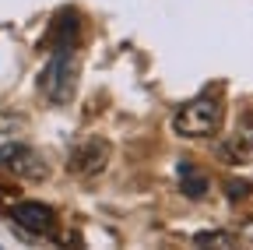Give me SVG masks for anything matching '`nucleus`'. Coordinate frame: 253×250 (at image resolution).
<instances>
[{
	"instance_id": "nucleus-7",
	"label": "nucleus",
	"mask_w": 253,
	"mask_h": 250,
	"mask_svg": "<svg viewBox=\"0 0 253 250\" xmlns=\"http://www.w3.org/2000/svg\"><path fill=\"white\" fill-rule=\"evenodd\" d=\"M197 243H229V236L225 233H201Z\"/></svg>"
},
{
	"instance_id": "nucleus-4",
	"label": "nucleus",
	"mask_w": 253,
	"mask_h": 250,
	"mask_svg": "<svg viewBox=\"0 0 253 250\" xmlns=\"http://www.w3.org/2000/svg\"><path fill=\"white\" fill-rule=\"evenodd\" d=\"M11 218L32 236H49L53 226H56V218H53V208L42 204V201H21L11 208Z\"/></svg>"
},
{
	"instance_id": "nucleus-5",
	"label": "nucleus",
	"mask_w": 253,
	"mask_h": 250,
	"mask_svg": "<svg viewBox=\"0 0 253 250\" xmlns=\"http://www.w3.org/2000/svg\"><path fill=\"white\" fill-rule=\"evenodd\" d=\"M106 162V145L102 141H88L71 155V169L74 173H99Z\"/></svg>"
},
{
	"instance_id": "nucleus-6",
	"label": "nucleus",
	"mask_w": 253,
	"mask_h": 250,
	"mask_svg": "<svg viewBox=\"0 0 253 250\" xmlns=\"http://www.w3.org/2000/svg\"><path fill=\"white\" fill-rule=\"evenodd\" d=\"M179 187H183V194L186 198H204L208 194V180H204V173H197L194 166H179Z\"/></svg>"
},
{
	"instance_id": "nucleus-2",
	"label": "nucleus",
	"mask_w": 253,
	"mask_h": 250,
	"mask_svg": "<svg viewBox=\"0 0 253 250\" xmlns=\"http://www.w3.org/2000/svg\"><path fill=\"white\" fill-rule=\"evenodd\" d=\"M0 166L18 173L21 180H42L46 176V162H42V155L36 148H28L21 141H7V145H0Z\"/></svg>"
},
{
	"instance_id": "nucleus-1",
	"label": "nucleus",
	"mask_w": 253,
	"mask_h": 250,
	"mask_svg": "<svg viewBox=\"0 0 253 250\" xmlns=\"http://www.w3.org/2000/svg\"><path fill=\"white\" fill-rule=\"evenodd\" d=\"M221 127V102L214 96H197L176 109L172 131L179 138H211Z\"/></svg>"
},
{
	"instance_id": "nucleus-3",
	"label": "nucleus",
	"mask_w": 253,
	"mask_h": 250,
	"mask_svg": "<svg viewBox=\"0 0 253 250\" xmlns=\"http://www.w3.org/2000/svg\"><path fill=\"white\" fill-rule=\"evenodd\" d=\"M42 92L53 102H67L74 92V60L71 50H56V56L49 60V67L42 74Z\"/></svg>"
}]
</instances>
